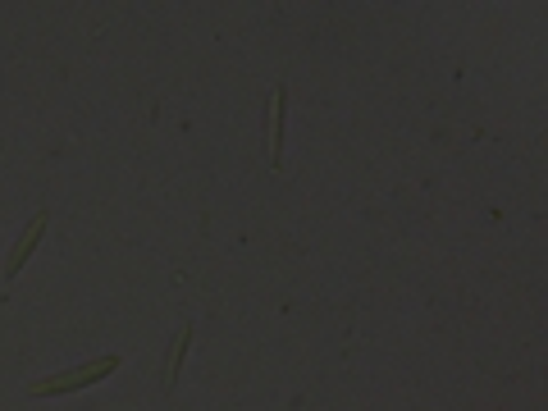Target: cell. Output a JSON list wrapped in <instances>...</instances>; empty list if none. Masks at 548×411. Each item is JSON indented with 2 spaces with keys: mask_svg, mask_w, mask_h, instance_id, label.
I'll use <instances>...</instances> for the list:
<instances>
[{
  "mask_svg": "<svg viewBox=\"0 0 548 411\" xmlns=\"http://www.w3.org/2000/svg\"><path fill=\"white\" fill-rule=\"evenodd\" d=\"M110 370H119V356H96V361H87V365H78V370H65V375H56V379H42V384H33V393H37V397L74 393V388H87V384L106 379Z\"/></svg>",
  "mask_w": 548,
  "mask_h": 411,
  "instance_id": "6da1fadb",
  "label": "cell"
},
{
  "mask_svg": "<svg viewBox=\"0 0 548 411\" xmlns=\"http://www.w3.org/2000/svg\"><path fill=\"white\" fill-rule=\"evenodd\" d=\"M42 229H46V215H37V220L28 224V233L19 238V247L10 252V265H5V274H19V270H24V261H28V252L37 247V238H42Z\"/></svg>",
  "mask_w": 548,
  "mask_h": 411,
  "instance_id": "7a4b0ae2",
  "label": "cell"
}]
</instances>
